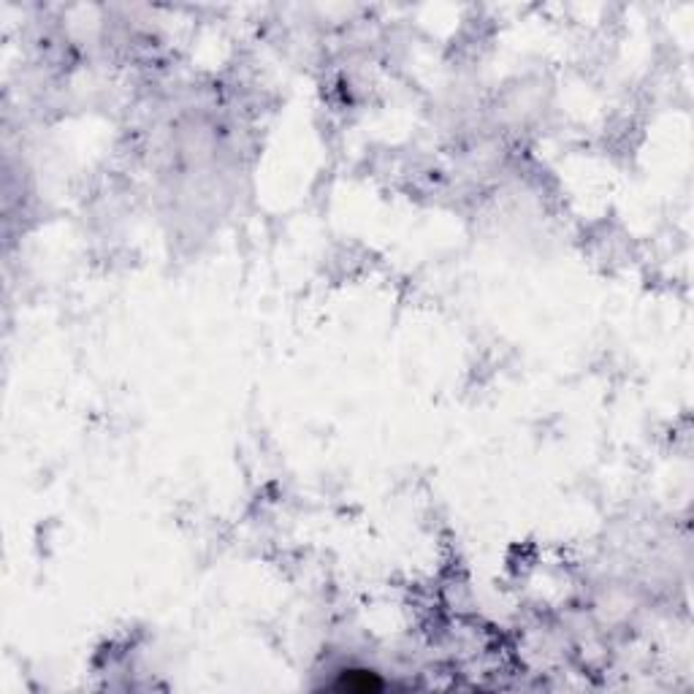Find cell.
Masks as SVG:
<instances>
[{
    "label": "cell",
    "mask_w": 694,
    "mask_h": 694,
    "mask_svg": "<svg viewBox=\"0 0 694 694\" xmlns=\"http://www.w3.org/2000/svg\"><path fill=\"white\" fill-rule=\"evenodd\" d=\"M340 689H358V692H369V689H380L383 681H377L369 673H345L342 681L337 683Z\"/></svg>",
    "instance_id": "cell-1"
}]
</instances>
